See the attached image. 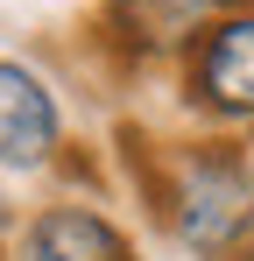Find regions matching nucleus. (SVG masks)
I'll return each instance as SVG.
<instances>
[{"instance_id": "nucleus-1", "label": "nucleus", "mask_w": 254, "mask_h": 261, "mask_svg": "<svg viewBox=\"0 0 254 261\" xmlns=\"http://www.w3.org/2000/svg\"><path fill=\"white\" fill-rule=\"evenodd\" d=\"M163 212H169V233L191 254L226 261L254 233V170H247V155L226 148V141H205V148L176 155Z\"/></svg>"}, {"instance_id": "nucleus-2", "label": "nucleus", "mask_w": 254, "mask_h": 261, "mask_svg": "<svg viewBox=\"0 0 254 261\" xmlns=\"http://www.w3.org/2000/svg\"><path fill=\"white\" fill-rule=\"evenodd\" d=\"M184 85L219 120H254V14H212L191 36Z\"/></svg>"}, {"instance_id": "nucleus-3", "label": "nucleus", "mask_w": 254, "mask_h": 261, "mask_svg": "<svg viewBox=\"0 0 254 261\" xmlns=\"http://www.w3.org/2000/svg\"><path fill=\"white\" fill-rule=\"evenodd\" d=\"M57 92L42 85L29 64H0V170H42L57 155Z\"/></svg>"}, {"instance_id": "nucleus-4", "label": "nucleus", "mask_w": 254, "mask_h": 261, "mask_svg": "<svg viewBox=\"0 0 254 261\" xmlns=\"http://www.w3.org/2000/svg\"><path fill=\"white\" fill-rule=\"evenodd\" d=\"M14 261H127V240L113 219H99L92 205H42L21 226Z\"/></svg>"}, {"instance_id": "nucleus-5", "label": "nucleus", "mask_w": 254, "mask_h": 261, "mask_svg": "<svg viewBox=\"0 0 254 261\" xmlns=\"http://www.w3.org/2000/svg\"><path fill=\"white\" fill-rule=\"evenodd\" d=\"M176 14H254V0H169Z\"/></svg>"}, {"instance_id": "nucleus-6", "label": "nucleus", "mask_w": 254, "mask_h": 261, "mask_svg": "<svg viewBox=\"0 0 254 261\" xmlns=\"http://www.w3.org/2000/svg\"><path fill=\"white\" fill-rule=\"evenodd\" d=\"M7 226H14V212H7V198H0V233H7Z\"/></svg>"}]
</instances>
